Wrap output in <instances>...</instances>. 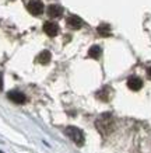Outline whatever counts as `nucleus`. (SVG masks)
<instances>
[{
	"mask_svg": "<svg viewBox=\"0 0 151 153\" xmlns=\"http://www.w3.org/2000/svg\"><path fill=\"white\" fill-rule=\"evenodd\" d=\"M64 134L67 135L76 145H78V146L84 145V134H82V131L80 128H77V126H67L64 129Z\"/></svg>",
	"mask_w": 151,
	"mask_h": 153,
	"instance_id": "obj_1",
	"label": "nucleus"
},
{
	"mask_svg": "<svg viewBox=\"0 0 151 153\" xmlns=\"http://www.w3.org/2000/svg\"><path fill=\"white\" fill-rule=\"evenodd\" d=\"M96 128H98L102 134H105V128L108 131H110V128H112V118H110L109 114L102 115L99 120L96 121Z\"/></svg>",
	"mask_w": 151,
	"mask_h": 153,
	"instance_id": "obj_2",
	"label": "nucleus"
},
{
	"mask_svg": "<svg viewBox=\"0 0 151 153\" xmlns=\"http://www.w3.org/2000/svg\"><path fill=\"white\" fill-rule=\"evenodd\" d=\"M27 9L34 16H39V14L43 13V3L41 0H29L27 4Z\"/></svg>",
	"mask_w": 151,
	"mask_h": 153,
	"instance_id": "obj_3",
	"label": "nucleus"
},
{
	"mask_svg": "<svg viewBox=\"0 0 151 153\" xmlns=\"http://www.w3.org/2000/svg\"><path fill=\"white\" fill-rule=\"evenodd\" d=\"M7 97H9V100L15 102V104H24V102L27 101L25 94H24L23 91H18V90H11V91H9V93H7Z\"/></svg>",
	"mask_w": 151,
	"mask_h": 153,
	"instance_id": "obj_4",
	"label": "nucleus"
},
{
	"mask_svg": "<svg viewBox=\"0 0 151 153\" xmlns=\"http://www.w3.org/2000/svg\"><path fill=\"white\" fill-rule=\"evenodd\" d=\"M127 87L133 91H138L140 88L143 87V80L137 76H132V77H129L127 79Z\"/></svg>",
	"mask_w": 151,
	"mask_h": 153,
	"instance_id": "obj_5",
	"label": "nucleus"
},
{
	"mask_svg": "<svg viewBox=\"0 0 151 153\" xmlns=\"http://www.w3.org/2000/svg\"><path fill=\"white\" fill-rule=\"evenodd\" d=\"M43 31H45L46 35H49V37H56L57 35V33H59V25L56 23H50V21H48V23L43 24Z\"/></svg>",
	"mask_w": 151,
	"mask_h": 153,
	"instance_id": "obj_6",
	"label": "nucleus"
},
{
	"mask_svg": "<svg viewBox=\"0 0 151 153\" xmlns=\"http://www.w3.org/2000/svg\"><path fill=\"white\" fill-rule=\"evenodd\" d=\"M67 25H69L70 28H73V30H80V28L82 27V20L80 19V17H77V16H70L69 19H67Z\"/></svg>",
	"mask_w": 151,
	"mask_h": 153,
	"instance_id": "obj_7",
	"label": "nucleus"
},
{
	"mask_svg": "<svg viewBox=\"0 0 151 153\" xmlns=\"http://www.w3.org/2000/svg\"><path fill=\"white\" fill-rule=\"evenodd\" d=\"M62 13H63V10L57 4H50L48 7V16H49L50 19H57V17L62 16Z\"/></svg>",
	"mask_w": 151,
	"mask_h": 153,
	"instance_id": "obj_8",
	"label": "nucleus"
},
{
	"mask_svg": "<svg viewBox=\"0 0 151 153\" xmlns=\"http://www.w3.org/2000/svg\"><path fill=\"white\" fill-rule=\"evenodd\" d=\"M50 58H52V55H50L49 51H42L39 55H38V62L39 63H42V65H48L50 62Z\"/></svg>",
	"mask_w": 151,
	"mask_h": 153,
	"instance_id": "obj_9",
	"label": "nucleus"
},
{
	"mask_svg": "<svg viewBox=\"0 0 151 153\" xmlns=\"http://www.w3.org/2000/svg\"><path fill=\"white\" fill-rule=\"evenodd\" d=\"M88 56L92 58V59H98L101 56V48L98 45H94V47L90 48V51H88Z\"/></svg>",
	"mask_w": 151,
	"mask_h": 153,
	"instance_id": "obj_10",
	"label": "nucleus"
},
{
	"mask_svg": "<svg viewBox=\"0 0 151 153\" xmlns=\"http://www.w3.org/2000/svg\"><path fill=\"white\" fill-rule=\"evenodd\" d=\"M96 31L102 35V37H108L110 34V28H109V25L108 24H101L99 27L96 28Z\"/></svg>",
	"mask_w": 151,
	"mask_h": 153,
	"instance_id": "obj_11",
	"label": "nucleus"
},
{
	"mask_svg": "<svg viewBox=\"0 0 151 153\" xmlns=\"http://www.w3.org/2000/svg\"><path fill=\"white\" fill-rule=\"evenodd\" d=\"M110 90L108 87L106 88H104V90H101V91H98V93H96V97L98 98H101V100H104V101H106V100H109V96H105L106 93H109Z\"/></svg>",
	"mask_w": 151,
	"mask_h": 153,
	"instance_id": "obj_12",
	"label": "nucleus"
},
{
	"mask_svg": "<svg viewBox=\"0 0 151 153\" xmlns=\"http://www.w3.org/2000/svg\"><path fill=\"white\" fill-rule=\"evenodd\" d=\"M3 88V76H1V73H0V90Z\"/></svg>",
	"mask_w": 151,
	"mask_h": 153,
	"instance_id": "obj_13",
	"label": "nucleus"
},
{
	"mask_svg": "<svg viewBox=\"0 0 151 153\" xmlns=\"http://www.w3.org/2000/svg\"><path fill=\"white\" fill-rule=\"evenodd\" d=\"M147 74H148V77L151 79V68H148V69H147Z\"/></svg>",
	"mask_w": 151,
	"mask_h": 153,
	"instance_id": "obj_14",
	"label": "nucleus"
}]
</instances>
